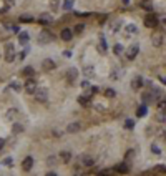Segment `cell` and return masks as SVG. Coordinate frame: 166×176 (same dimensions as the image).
<instances>
[{"label":"cell","instance_id":"obj_1","mask_svg":"<svg viewBox=\"0 0 166 176\" xmlns=\"http://www.w3.org/2000/svg\"><path fill=\"white\" fill-rule=\"evenodd\" d=\"M3 57H5V62L7 63H13L15 62V58H17V55H15V47H13V43H7L5 45V53H3Z\"/></svg>","mask_w":166,"mask_h":176},{"label":"cell","instance_id":"obj_2","mask_svg":"<svg viewBox=\"0 0 166 176\" xmlns=\"http://www.w3.org/2000/svg\"><path fill=\"white\" fill-rule=\"evenodd\" d=\"M35 98H37V101H40V103H47V100H48V91H47V88H38L37 86V90H35Z\"/></svg>","mask_w":166,"mask_h":176},{"label":"cell","instance_id":"obj_3","mask_svg":"<svg viewBox=\"0 0 166 176\" xmlns=\"http://www.w3.org/2000/svg\"><path fill=\"white\" fill-rule=\"evenodd\" d=\"M158 23H160V20H158V17L153 15V13H148V15L144 17V25H146L148 29H154V27H158Z\"/></svg>","mask_w":166,"mask_h":176},{"label":"cell","instance_id":"obj_4","mask_svg":"<svg viewBox=\"0 0 166 176\" xmlns=\"http://www.w3.org/2000/svg\"><path fill=\"white\" fill-rule=\"evenodd\" d=\"M53 40H55V35L48 30H43L40 35H38V42H40V43H50V42H53Z\"/></svg>","mask_w":166,"mask_h":176},{"label":"cell","instance_id":"obj_5","mask_svg":"<svg viewBox=\"0 0 166 176\" xmlns=\"http://www.w3.org/2000/svg\"><path fill=\"white\" fill-rule=\"evenodd\" d=\"M23 88H25L27 93L33 95L35 90H37V82H35L33 78H27V82H25V85H23Z\"/></svg>","mask_w":166,"mask_h":176},{"label":"cell","instance_id":"obj_6","mask_svg":"<svg viewBox=\"0 0 166 176\" xmlns=\"http://www.w3.org/2000/svg\"><path fill=\"white\" fill-rule=\"evenodd\" d=\"M138 52H140L138 45H131V47H128V48H126V58H128V60H135L136 55H138Z\"/></svg>","mask_w":166,"mask_h":176},{"label":"cell","instance_id":"obj_7","mask_svg":"<svg viewBox=\"0 0 166 176\" xmlns=\"http://www.w3.org/2000/svg\"><path fill=\"white\" fill-rule=\"evenodd\" d=\"M141 98H143V103H144V105H150V103H153V101H156V98H154L153 90H148V91H144V93L141 95Z\"/></svg>","mask_w":166,"mask_h":176},{"label":"cell","instance_id":"obj_8","mask_svg":"<svg viewBox=\"0 0 166 176\" xmlns=\"http://www.w3.org/2000/svg\"><path fill=\"white\" fill-rule=\"evenodd\" d=\"M76 78H78V70L76 68H70L68 72H66V80H68L70 85H73V83L76 82Z\"/></svg>","mask_w":166,"mask_h":176},{"label":"cell","instance_id":"obj_9","mask_svg":"<svg viewBox=\"0 0 166 176\" xmlns=\"http://www.w3.org/2000/svg\"><path fill=\"white\" fill-rule=\"evenodd\" d=\"M38 23H42V25H50V23H53V17H52L50 13H40Z\"/></svg>","mask_w":166,"mask_h":176},{"label":"cell","instance_id":"obj_10","mask_svg":"<svg viewBox=\"0 0 166 176\" xmlns=\"http://www.w3.org/2000/svg\"><path fill=\"white\" fill-rule=\"evenodd\" d=\"M42 66H43L45 72H50V70H55V68H56V63H55L52 58H47V60H43Z\"/></svg>","mask_w":166,"mask_h":176},{"label":"cell","instance_id":"obj_11","mask_svg":"<svg viewBox=\"0 0 166 176\" xmlns=\"http://www.w3.org/2000/svg\"><path fill=\"white\" fill-rule=\"evenodd\" d=\"M151 43H153V47H161L163 45V35L161 33H154V35H151Z\"/></svg>","mask_w":166,"mask_h":176},{"label":"cell","instance_id":"obj_12","mask_svg":"<svg viewBox=\"0 0 166 176\" xmlns=\"http://www.w3.org/2000/svg\"><path fill=\"white\" fill-rule=\"evenodd\" d=\"M22 168H23V171H27V173H28V171L33 168V158H32V156H27L25 160L22 161Z\"/></svg>","mask_w":166,"mask_h":176},{"label":"cell","instance_id":"obj_13","mask_svg":"<svg viewBox=\"0 0 166 176\" xmlns=\"http://www.w3.org/2000/svg\"><path fill=\"white\" fill-rule=\"evenodd\" d=\"M98 52H100L101 55H105L108 52V47H107V40H105L103 35H100V43H98Z\"/></svg>","mask_w":166,"mask_h":176},{"label":"cell","instance_id":"obj_14","mask_svg":"<svg viewBox=\"0 0 166 176\" xmlns=\"http://www.w3.org/2000/svg\"><path fill=\"white\" fill-rule=\"evenodd\" d=\"M141 86H143V78H141V76L138 75V76H135V78H133V82H131V88H133L135 91H138Z\"/></svg>","mask_w":166,"mask_h":176},{"label":"cell","instance_id":"obj_15","mask_svg":"<svg viewBox=\"0 0 166 176\" xmlns=\"http://www.w3.org/2000/svg\"><path fill=\"white\" fill-rule=\"evenodd\" d=\"M140 7L146 12H153V2L151 0H140Z\"/></svg>","mask_w":166,"mask_h":176},{"label":"cell","instance_id":"obj_16","mask_svg":"<svg viewBox=\"0 0 166 176\" xmlns=\"http://www.w3.org/2000/svg\"><path fill=\"white\" fill-rule=\"evenodd\" d=\"M72 37H73V32L70 30V29H63L62 33H60V38L65 40V42H70V40H72Z\"/></svg>","mask_w":166,"mask_h":176},{"label":"cell","instance_id":"obj_17","mask_svg":"<svg viewBox=\"0 0 166 176\" xmlns=\"http://www.w3.org/2000/svg\"><path fill=\"white\" fill-rule=\"evenodd\" d=\"M80 130H82V125H80L78 121H75V123H70V125L66 126V131H68V133H78Z\"/></svg>","mask_w":166,"mask_h":176},{"label":"cell","instance_id":"obj_18","mask_svg":"<svg viewBox=\"0 0 166 176\" xmlns=\"http://www.w3.org/2000/svg\"><path fill=\"white\" fill-rule=\"evenodd\" d=\"M17 115H19V110H17V108H10V110H7L5 118L8 120V121H13V120L17 118Z\"/></svg>","mask_w":166,"mask_h":176},{"label":"cell","instance_id":"obj_19","mask_svg":"<svg viewBox=\"0 0 166 176\" xmlns=\"http://www.w3.org/2000/svg\"><path fill=\"white\" fill-rule=\"evenodd\" d=\"M58 160L62 161V163H70V160H72V153H70V151H62V153L58 154Z\"/></svg>","mask_w":166,"mask_h":176},{"label":"cell","instance_id":"obj_20","mask_svg":"<svg viewBox=\"0 0 166 176\" xmlns=\"http://www.w3.org/2000/svg\"><path fill=\"white\" fill-rule=\"evenodd\" d=\"M148 115V105H140L138 107V110H136V117L138 118H143V117H146Z\"/></svg>","mask_w":166,"mask_h":176},{"label":"cell","instance_id":"obj_21","mask_svg":"<svg viewBox=\"0 0 166 176\" xmlns=\"http://www.w3.org/2000/svg\"><path fill=\"white\" fill-rule=\"evenodd\" d=\"M83 73H85V76H86V78H93V76H95V68L91 65H85Z\"/></svg>","mask_w":166,"mask_h":176},{"label":"cell","instance_id":"obj_22","mask_svg":"<svg viewBox=\"0 0 166 176\" xmlns=\"http://www.w3.org/2000/svg\"><path fill=\"white\" fill-rule=\"evenodd\" d=\"M78 103L82 105V107H91L90 96H85V95H80V96H78Z\"/></svg>","mask_w":166,"mask_h":176},{"label":"cell","instance_id":"obj_23","mask_svg":"<svg viewBox=\"0 0 166 176\" xmlns=\"http://www.w3.org/2000/svg\"><path fill=\"white\" fill-rule=\"evenodd\" d=\"M22 75L27 76V78H32V76L35 75V68L33 66H25V68L22 70Z\"/></svg>","mask_w":166,"mask_h":176},{"label":"cell","instance_id":"obj_24","mask_svg":"<svg viewBox=\"0 0 166 176\" xmlns=\"http://www.w3.org/2000/svg\"><path fill=\"white\" fill-rule=\"evenodd\" d=\"M19 22H20V23H32V22H33V15L23 13V15H20V17H19Z\"/></svg>","mask_w":166,"mask_h":176},{"label":"cell","instance_id":"obj_25","mask_svg":"<svg viewBox=\"0 0 166 176\" xmlns=\"http://www.w3.org/2000/svg\"><path fill=\"white\" fill-rule=\"evenodd\" d=\"M28 40H30V37H28L27 32H20V33H19V42H20V43H22V45H27Z\"/></svg>","mask_w":166,"mask_h":176},{"label":"cell","instance_id":"obj_26","mask_svg":"<svg viewBox=\"0 0 166 176\" xmlns=\"http://www.w3.org/2000/svg\"><path fill=\"white\" fill-rule=\"evenodd\" d=\"M82 161H83V164H85V166H86V168H90V166H93V164H95V160H93V158L90 156V154H85Z\"/></svg>","mask_w":166,"mask_h":176},{"label":"cell","instance_id":"obj_27","mask_svg":"<svg viewBox=\"0 0 166 176\" xmlns=\"http://www.w3.org/2000/svg\"><path fill=\"white\" fill-rule=\"evenodd\" d=\"M116 171H118V173H130V166H128V163H121V164H118V166H116Z\"/></svg>","mask_w":166,"mask_h":176},{"label":"cell","instance_id":"obj_28","mask_svg":"<svg viewBox=\"0 0 166 176\" xmlns=\"http://www.w3.org/2000/svg\"><path fill=\"white\" fill-rule=\"evenodd\" d=\"M154 120H156L158 123H166V113H164V111H160V110H158V113L154 115Z\"/></svg>","mask_w":166,"mask_h":176},{"label":"cell","instance_id":"obj_29","mask_svg":"<svg viewBox=\"0 0 166 176\" xmlns=\"http://www.w3.org/2000/svg\"><path fill=\"white\" fill-rule=\"evenodd\" d=\"M125 32H126V35H128V37H131V35H136V33H138V29H136L135 25H126Z\"/></svg>","mask_w":166,"mask_h":176},{"label":"cell","instance_id":"obj_30","mask_svg":"<svg viewBox=\"0 0 166 176\" xmlns=\"http://www.w3.org/2000/svg\"><path fill=\"white\" fill-rule=\"evenodd\" d=\"M125 128L126 130H133V128H135V121H133L131 118H126L125 120Z\"/></svg>","mask_w":166,"mask_h":176},{"label":"cell","instance_id":"obj_31","mask_svg":"<svg viewBox=\"0 0 166 176\" xmlns=\"http://www.w3.org/2000/svg\"><path fill=\"white\" fill-rule=\"evenodd\" d=\"M105 96H107V98H115L116 91L113 90V88H107V90H105Z\"/></svg>","mask_w":166,"mask_h":176},{"label":"cell","instance_id":"obj_32","mask_svg":"<svg viewBox=\"0 0 166 176\" xmlns=\"http://www.w3.org/2000/svg\"><path fill=\"white\" fill-rule=\"evenodd\" d=\"M158 110H160V111H164V113H166V98H163V100L158 101Z\"/></svg>","mask_w":166,"mask_h":176},{"label":"cell","instance_id":"obj_33","mask_svg":"<svg viewBox=\"0 0 166 176\" xmlns=\"http://www.w3.org/2000/svg\"><path fill=\"white\" fill-rule=\"evenodd\" d=\"M113 53H115V55H121L123 53V45L116 43L115 47H113Z\"/></svg>","mask_w":166,"mask_h":176},{"label":"cell","instance_id":"obj_34","mask_svg":"<svg viewBox=\"0 0 166 176\" xmlns=\"http://www.w3.org/2000/svg\"><path fill=\"white\" fill-rule=\"evenodd\" d=\"M13 135H19V133H22L23 131V126L22 125H19V123H15V125H13Z\"/></svg>","mask_w":166,"mask_h":176},{"label":"cell","instance_id":"obj_35","mask_svg":"<svg viewBox=\"0 0 166 176\" xmlns=\"http://www.w3.org/2000/svg\"><path fill=\"white\" fill-rule=\"evenodd\" d=\"M10 88L15 90V91H20V90H22V83H20V82H12V83H10Z\"/></svg>","mask_w":166,"mask_h":176},{"label":"cell","instance_id":"obj_36","mask_svg":"<svg viewBox=\"0 0 166 176\" xmlns=\"http://www.w3.org/2000/svg\"><path fill=\"white\" fill-rule=\"evenodd\" d=\"M73 3H75V0H65V3H63V8H65V10H72Z\"/></svg>","mask_w":166,"mask_h":176},{"label":"cell","instance_id":"obj_37","mask_svg":"<svg viewBox=\"0 0 166 176\" xmlns=\"http://www.w3.org/2000/svg\"><path fill=\"white\" fill-rule=\"evenodd\" d=\"M83 30H85V23H78V25L75 27V30H73V33H76V35H78V33H82Z\"/></svg>","mask_w":166,"mask_h":176},{"label":"cell","instance_id":"obj_38","mask_svg":"<svg viewBox=\"0 0 166 176\" xmlns=\"http://www.w3.org/2000/svg\"><path fill=\"white\" fill-rule=\"evenodd\" d=\"M50 2V5H52V8L53 10H56L58 8V5H60V0H48Z\"/></svg>","mask_w":166,"mask_h":176},{"label":"cell","instance_id":"obj_39","mask_svg":"<svg viewBox=\"0 0 166 176\" xmlns=\"http://www.w3.org/2000/svg\"><path fill=\"white\" fill-rule=\"evenodd\" d=\"M82 88H85V90L91 88V86H90V82H88V80H83V82H82Z\"/></svg>","mask_w":166,"mask_h":176},{"label":"cell","instance_id":"obj_40","mask_svg":"<svg viewBox=\"0 0 166 176\" xmlns=\"http://www.w3.org/2000/svg\"><path fill=\"white\" fill-rule=\"evenodd\" d=\"M151 151H153V153H156V154H160V153H161L160 148H158L156 145H151Z\"/></svg>","mask_w":166,"mask_h":176},{"label":"cell","instance_id":"obj_41","mask_svg":"<svg viewBox=\"0 0 166 176\" xmlns=\"http://www.w3.org/2000/svg\"><path fill=\"white\" fill-rule=\"evenodd\" d=\"M133 154H135V151H133V150H128V153H126V158H133Z\"/></svg>","mask_w":166,"mask_h":176},{"label":"cell","instance_id":"obj_42","mask_svg":"<svg viewBox=\"0 0 166 176\" xmlns=\"http://www.w3.org/2000/svg\"><path fill=\"white\" fill-rule=\"evenodd\" d=\"M3 163H5V164H12V160H10V158H5V160H3Z\"/></svg>","mask_w":166,"mask_h":176},{"label":"cell","instance_id":"obj_43","mask_svg":"<svg viewBox=\"0 0 166 176\" xmlns=\"http://www.w3.org/2000/svg\"><path fill=\"white\" fill-rule=\"evenodd\" d=\"M3 146H5V140H2V138H0V150H2Z\"/></svg>","mask_w":166,"mask_h":176},{"label":"cell","instance_id":"obj_44","mask_svg":"<svg viewBox=\"0 0 166 176\" xmlns=\"http://www.w3.org/2000/svg\"><path fill=\"white\" fill-rule=\"evenodd\" d=\"M160 82H161V83H164V85H166V78H164V76H160Z\"/></svg>","mask_w":166,"mask_h":176},{"label":"cell","instance_id":"obj_45","mask_svg":"<svg viewBox=\"0 0 166 176\" xmlns=\"http://www.w3.org/2000/svg\"><path fill=\"white\" fill-rule=\"evenodd\" d=\"M123 3H125V5H128V3H130V0H123Z\"/></svg>","mask_w":166,"mask_h":176},{"label":"cell","instance_id":"obj_46","mask_svg":"<svg viewBox=\"0 0 166 176\" xmlns=\"http://www.w3.org/2000/svg\"><path fill=\"white\" fill-rule=\"evenodd\" d=\"M164 140H166V131H164Z\"/></svg>","mask_w":166,"mask_h":176}]
</instances>
